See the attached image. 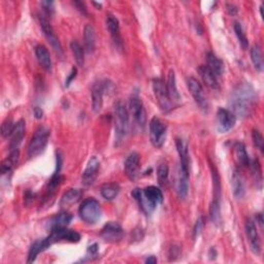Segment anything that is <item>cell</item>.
Returning <instances> with one entry per match:
<instances>
[{
    "mask_svg": "<svg viewBox=\"0 0 264 264\" xmlns=\"http://www.w3.org/2000/svg\"><path fill=\"white\" fill-rule=\"evenodd\" d=\"M203 228V219L202 217H200L199 219L196 221V224H195L194 229H193V239L194 240H196L198 236L202 234Z\"/></svg>",
    "mask_w": 264,
    "mask_h": 264,
    "instance_id": "44",
    "label": "cell"
},
{
    "mask_svg": "<svg viewBox=\"0 0 264 264\" xmlns=\"http://www.w3.org/2000/svg\"><path fill=\"white\" fill-rule=\"evenodd\" d=\"M167 126L161 119L154 117L150 122V140L155 148H161L165 142Z\"/></svg>",
    "mask_w": 264,
    "mask_h": 264,
    "instance_id": "6",
    "label": "cell"
},
{
    "mask_svg": "<svg viewBox=\"0 0 264 264\" xmlns=\"http://www.w3.org/2000/svg\"><path fill=\"white\" fill-rule=\"evenodd\" d=\"M81 196H83V191H81V189H75V188L69 189L61 197L60 206L68 207V206L74 205L75 203L79 202Z\"/></svg>",
    "mask_w": 264,
    "mask_h": 264,
    "instance_id": "26",
    "label": "cell"
},
{
    "mask_svg": "<svg viewBox=\"0 0 264 264\" xmlns=\"http://www.w3.org/2000/svg\"><path fill=\"white\" fill-rule=\"evenodd\" d=\"M84 40H85V45L86 50L88 53H93L95 50L96 45V35H95V29L92 25H86L84 29Z\"/></svg>",
    "mask_w": 264,
    "mask_h": 264,
    "instance_id": "32",
    "label": "cell"
},
{
    "mask_svg": "<svg viewBox=\"0 0 264 264\" xmlns=\"http://www.w3.org/2000/svg\"><path fill=\"white\" fill-rule=\"evenodd\" d=\"M19 156H20V152L18 149L11 151L10 156H7V158L3 161L2 165H1L2 175L11 174L13 168L17 165L18 161H19Z\"/></svg>",
    "mask_w": 264,
    "mask_h": 264,
    "instance_id": "33",
    "label": "cell"
},
{
    "mask_svg": "<svg viewBox=\"0 0 264 264\" xmlns=\"http://www.w3.org/2000/svg\"><path fill=\"white\" fill-rule=\"evenodd\" d=\"M245 233H247L252 251L256 255H259L261 251V245L257 231V224H255V222L251 219L245 222Z\"/></svg>",
    "mask_w": 264,
    "mask_h": 264,
    "instance_id": "14",
    "label": "cell"
},
{
    "mask_svg": "<svg viewBox=\"0 0 264 264\" xmlns=\"http://www.w3.org/2000/svg\"><path fill=\"white\" fill-rule=\"evenodd\" d=\"M198 74H199L200 78H202L205 86H207L208 88H211L213 90H219L220 89L217 77L214 75V72L209 69L206 65H200L198 67Z\"/></svg>",
    "mask_w": 264,
    "mask_h": 264,
    "instance_id": "18",
    "label": "cell"
},
{
    "mask_svg": "<svg viewBox=\"0 0 264 264\" xmlns=\"http://www.w3.org/2000/svg\"><path fill=\"white\" fill-rule=\"evenodd\" d=\"M97 252H98V245H97V244H94L92 245H90V247L88 248L87 253L89 255H91V256H95V255L97 254Z\"/></svg>",
    "mask_w": 264,
    "mask_h": 264,
    "instance_id": "48",
    "label": "cell"
},
{
    "mask_svg": "<svg viewBox=\"0 0 264 264\" xmlns=\"http://www.w3.org/2000/svg\"><path fill=\"white\" fill-rule=\"evenodd\" d=\"M120 192V187L116 183H108L104 184L102 189H100V193L102 196L106 200H114L118 194Z\"/></svg>",
    "mask_w": 264,
    "mask_h": 264,
    "instance_id": "34",
    "label": "cell"
},
{
    "mask_svg": "<svg viewBox=\"0 0 264 264\" xmlns=\"http://www.w3.org/2000/svg\"><path fill=\"white\" fill-rule=\"evenodd\" d=\"M103 83H95L92 88V107L95 113L102 111L103 105Z\"/></svg>",
    "mask_w": 264,
    "mask_h": 264,
    "instance_id": "23",
    "label": "cell"
},
{
    "mask_svg": "<svg viewBox=\"0 0 264 264\" xmlns=\"http://www.w3.org/2000/svg\"><path fill=\"white\" fill-rule=\"evenodd\" d=\"M15 125L16 124H14L12 118H6L1 125V135L3 136V138H7V136L12 135L15 128Z\"/></svg>",
    "mask_w": 264,
    "mask_h": 264,
    "instance_id": "42",
    "label": "cell"
},
{
    "mask_svg": "<svg viewBox=\"0 0 264 264\" xmlns=\"http://www.w3.org/2000/svg\"><path fill=\"white\" fill-rule=\"evenodd\" d=\"M232 188L233 194L236 198L241 199L244 197L245 193V183L244 178L239 169H235L232 174Z\"/></svg>",
    "mask_w": 264,
    "mask_h": 264,
    "instance_id": "20",
    "label": "cell"
},
{
    "mask_svg": "<svg viewBox=\"0 0 264 264\" xmlns=\"http://www.w3.org/2000/svg\"><path fill=\"white\" fill-rule=\"evenodd\" d=\"M72 4L75 5V7L77 8V10L81 14L88 15V13H87V7H86V5H85L84 2H81V1H74V2H72Z\"/></svg>",
    "mask_w": 264,
    "mask_h": 264,
    "instance_id": "46",
    "label": "cell"
},
{
    "mask_svg": "<svg viewBox=\"0 0 264 264\" xmlns=\"http://www.w3.org/2000/svg\"><path fill=\"white\" fill-rule=\"evenodd\" d=\"M234 32L236 36H238V40L242 45V48L244 50H247L249 47V41L247 39V36H245V34L244 33L243 27L240 23H234Z\"/></svg>",
    "mask_w": 264,
    "mask_h": 264,
    "instance_id": "40",
    "label": "cell"
},
{
    "mask_svg": "<svg viewBox=\"0 0 264 264\" xmlns=\"http://www.w3.org/2000/svg\"><path fill=\"white\" fill-rule=\"evenodd\" d=\"M81 240V235L76 230L68 229L67 227H59V228L51 229V233L45 238L49 247L56 243L67 242V243H79Z\"/></svg>",
    "mask_w": 264,
    "mask_h": 264,
    "instance_id": "5",
    "label": "cell"
},
{
    "mask_svg": "<svg viewBox=\"0 0 264 264\" xmlns=\"http://www.w3.org/2000/svg\"><path fill=\"white\" fill-rule=\"evenodd\" d=\"M168 176H169V168L166 163H161L157 169V177L159 184L161 186H165L168 182Z\"/></svg>",
    "mask_w": 264,
    "mask_h": 264,
    "instance_id": "39",
    "label": "cell"
},
{
    "mask_svg": "<svg viewBox=\"0 0 264 264\" xmlns=\"http://www.w3.org/2000/svg\"><path fill=\"white\" fill-rule=\"evenodd\" d=\"M206 66L211 69L216 77H220L224 72V63L223 61L218 58L214 53L208 52L205 56Z\"/></svg>",
    "mask_w": 264,
    "mask_h": 264,
    "instance_id": "25",
    "label": "cell"
},
{
    "mask_svg": "<svg viewBox=\"0 0 264 264\" xmlns=\"http://www.w3.org/2000/svg\"><path fill=\"white\" fill-rule=\"evenodd\" d=\"M102 236L108 243L120 242L124 236V230L117 222H108L102 230Z\"/></svg>",
    "mask_w": 264,
    "mask_h": 264,
    "instance_id": "13",
    "label": "cell"
},
{
    "mask_svg": "<svg viewBox=\"0 0 264 264\" xmlns=\"http://www.w3.org/2000/svg\"><path fill=\"white\" fill-rule=\"evenodd\" d=\"M256 223L262 228V227H263V217H262L261 213L256 215Z\"/></svg>",
    "mask_w": 264,
    "mask_h": 264,
    "instance_id": "51",
    "label": "cell"
},
{
    "mask_svg": "<svg viewBox=\"0 0 264 264\" xmlns=\"http://www.w3.org/2000/svg\"><path fill=\"white\" fill-rule=\"evenodd\" d=\"M236 123V117L234 114L226 108H219L217 112V124L218 130L221 133L231 130Z\"/></svg>",
    "mask_w": 264,
    "mask_h": 264,
    "instance_id": "11",
    "label": "cell"
},
{
    "mask_svg": "<svg viewBox=\"0 0 264 264\" xmlns=\"http://www.w3.org/2000/svg\"><path fill=\"white\" fill-rule=\"evenodd\" d=\"M34 115H35V118H36V119H41V118H42V115H43V112H42V110H41V107L36 106V107L34 108Z\"/></svg>",
    "mask_w": 264,
    "mask_h": 264,
    "instance_id": "50",
    "label": "cell"
},
{
    "mask_svg": "<svg viewBox=\"0 0 264 264\" xmlns=\"http://www.w3.org/2000/svg\"><path fill=\"white\" fill-rule=\"evenodd\" d=\"M166 89L167 93L171 102H179L181 100V95L177 87V80H176V74L174 70H170L168 74V79L166 83Z\"/></svg>",
    "mask_w": 264,
    "mask_h": 264,
    "instance_id": "27",
    "label": "cell"
},
{
    "mask_svg": "<svg viewBox=\"0 0 264 264\" xmlns=\"http://www.w3.org/2000/svg\"><path fill=\"white\" fill-rule=\"evenodd\" d=\"M25 131H26V125H25V121L24 120H20L18 121L15 125L14 131L12 133V139H11V142H10V149L12 150H16L19 149V145L21 144L24 136H25Z\"/></svg>",
    "mask_w": 264,
    "mask_h": 264,
    "instance_id": "19",
    "label": "cell"
},
{
    "mask_svg": "<svg viewBox=\"0 0 264 264\" xmlns=\"http://www.w3.org/2000/svg\"><path fill=\"white\" fill-rule=\"evenodd\" d=\"M249 167H251L252 169V174L255 178V181H256V183H260L262 181V175H261V167H260V163L257 159H254L252 161H250V165Z\"/></svg>",
    "mask_w": 264,
    "mask_h": 264,
    "instance_id": "41",
    "label": "cell"
},
{
    "mask_svg": "<svg viewBox=\"0 0 264 264\" xmlns=\"http://www.w3.org/2000/svg\"><path fill=\"white\" fill-rule=\"evenodd\" d=\"M144 197L149 200V203L156 208V206L163 203V194L162 191L156 186H149L145 187L143 190Z\"/></svg>",
    "mask_w": 264,
    "mask_h": 264,
    "instance_id": "24",
    "label": "cell"
},
{
    "mask_svg": "<svg viewBox=\"0 0 264 264\" xmlns=\"http://www.w3.org/2000/svg\"><path fill=\"white\" fill-rule=\"evenodd\" d=\"M49 248L50 247L48 245L47 242H45V239L39 240V241L34 242L32 244L31 247H30V250H29V253H28V260H27V262H28V263L34 262L41 252L45 251Z\"/></svg>",
    "mask_w": 264,
    "mask_h": 264,
    "instance_id": "30",
    "label": "cell"
},
{
    "mask_svg": "<svg viewBox=\"0 0 264 264\" xmlns=\"http://www.w3.org/2000/svg\"><path fill=\"white\" fill-rule=\"evenodd\" d=\"M77 74H78V69H77L76 67H74V68L71 69V71H70V74H69L68 78H67L66 81H65V87H66V88H68L69 85L71 84V81H74V80L77 78Z\"/></svg>",
    "mask_w": 264,
    "mask_h": 264,
    "instance_id": "47",
    "label": "cell"
},
{
    "mask_svg": "<svg viewBox=\"0 0 264 264\" xmlns=\"http://www.w3.org/2000/svg\"><path fill=\"white\" fill-rule=\"evenodd\" d=\"M187 86H188L190 93L192 94L195 102L197 103V105L202 108V110L207 111L208 104H207V100L204 96L202 84H200L195 78L190 77L187 79Z\"/></svg>",
    "mask_w": 264,
    "mask_h": 264,
    "instance_id": "9",
    "label": "cell"
},
{
    "mask_svg": "<svg viewBox=\"0 0 264 264\" xmlns=\"http://www.w3.org/2000/svg\"><path fill=\"white\" fill-rule=\"evenodd\" d=\"M177 191L180 198L185 199L189 192V172L179 168L178 182H177Z\"/></svg>",
    "mask_w": 264,
    "mask_h": 264,
    "instance_id": "22",
    "label": "cell"
},
{
    "mask_svg": "<svg viewBox=\"0 0 264 264\" xmlns=\"http://www.w3.org/2000/svg\"><path fill=\"white\" fill-rule=\"evenodd\" d=\"M102 206L94 198H87L81 203L79 208V216L87 224L93 225L102 218Z\"/></svg>",
    "mask_w": 264,
    "mask_h": 264,
    "instance_id": "2",
    "label": "cell"
},
{
    "mask_svg": "<svg viewBox=\"0 0 264 264\" xmlns=\"http://www.w3.org/2000/svg\"><path fill=\"white\" fill-rule=\"evenodd\" d=\"M100 168V162L97 157H91L87 163V166L81 176V184L86 187H89L94 184V182L98 176Z\"/></svg>",
    "mask_w": 264,
    "mask_h": 264,
    "instance_id": "12",
    "label": "cell"
},
{
    "mask_svg": "<svg viewBox=\"0 0 264 264\" xmlns=\"http://www.w3.org/2000/svg\"><path fill=\"white\" fill-rule=\"evenodd\" d=\"M105 24L108 32L111 33V36L117 47L121 48L122 47V39L120 34V24L119 20L113 15V14H106L105 18Z\"/></svg>",
    "mask_w": 264,
    "mask_h": 264,
    "instance_id": "15",
    "label": "cell"
},
{
    "mask_svg": "<svg viewBox=\"0 0 264 264\" xmlns=\"http://www.w3.org/2000/svg\"><path fill=\"white\" fill-rule=\"evenodd\" d=\"M115 116H116V138L117 142H122L126 135L129 126V112L122 102L115 103Z\"/></svg>",
    "mask_w": 264,
    "mask_h": 264,
    "instance_id": "4",
    "label": "cell"
},
{
    "mask_svg": "<svg viewBox=\"0 0 264 264\" xmlns=\"http://www.w3.org/2000/svg\"><path fill=\"white\" fill-rule=\"evenodd\" d=\"M252 139H253V142L255 144V147H256L258 150H260L261 153H263L264 152V141H263V136L259 132V130H257V129L253 130Z\"/></svg>",
    "mask_w": 264,
    "mask_h": 264,
    "instance_id": "43",
    "label": "cell"
},
{
    "mask_svg": "<svg viewBox=\"0 0 264 264\" xmlns=\"http://www.w3.org/2000/svg\"><path fill=\"white\" fill-rule=\"evenodd\" d=\"M209 218H211V221L216 224L219 225L221 222V211H220V202L219 200L213 199V202L209 205Z\"/></svg>",
    "mask_w": 264,
    "mask_h": 264,
    "instance_id": "36",
    "label": "cell"
},
{
    "mask_svg": "<svg viewBox=\"0 0 264 264\" xmlns=\"http://www.w3.org/2000/svg\"><path fill=\"white\" fill-rule=\"evenodd\" d=\"M71 220L72 216L67 212H62L60 214H57L50 220L49 223L50 229L59 228V227H67V225L71 222Z\"/></svg>",
    "mask_w": 264,
    "mask_h": 264,
    "instance_id": "31",
    "label": "cell"
},
{
    "mask_svg": "<svg viewBox=\"0 0 264 264\" xmlns=\"http://www.w3.org/2000/svg\"><path fill=\"white\" fill-rule=\"evenodd\" d=\"M227 12H228L229 15L234 16L238 14V8H236V6H234L233 4H227Z\"/></svg>",
    "mask_w": 264,
    "mask_h": 264,
    "instance_id": "49",
    "label": "cell"
},
{
    "mask_svg": "<svg viewBox=\"0 0 264 264\" xmlns=\"http://www.w3.org/2000/svg\"><path fill=\"white\" fill-rule=\"evenodd\" d=\"M41 5L43 7L44 12L47 13V15L52 16L54 14V2L53 1H42Z\"/></svg>",
    "mask_w": 264,
    "mask_h": 264,
    "instance_id": "45",
    "label": "cell"
},
{
    "mask_svg": "<svg viewBox=\"0 0 264 264\" xmlns=\"http://www.w3.org/2000/svg\"><path fill=\"white\" fill-rule=\"evenodd\" d=\"M144 262L147 264H155V263H157V258L155 256H149L147 259L144 260Z\"/></svg>",
    "mask_w": 264,
    "mask_h": 264,
    "instance_id": "52",
    "label": "cell"
},
{
    "mask_svg": "<svg viewBox=\"0 0 264 264\" xmlns=\"http://www.w3.org/2000/svg\"><path fill=\"white\" fill-rule=\"evenodd\" d=\"M251 60L255 69L261 72L263 70V59L261 55V50L258 45H254L251 49Z\"/></svg>",
    "mask_w": 264,
    "mask_h": 264,
    "instance_id": "37",
    "label": "cell"
},
{
    "mask_svg": "<svg viewBox=\"0 0 264 264\" xmlns=\"http://www.w3.org/2000/svg\"><path fill=\"white\" fill-rule=\"evenodd\" d=\"M39 20H40L41 28L45 36V39L48 40V41L51 43L53 49L56 51V53H58L59 55H62L63 50H62L61 42L59 41V39L57 38V35H56L55 31H54L50 22L48 21V19H45V18L42 16L39 17Z\"/></svg>",
    "mask_w": 264,
    "mask_h": 264,
    "instance_id": "10",
    "label": "cell"
},
{
    "mask_svg": "<svg viewBox=\"0 0 264 264\" xmlns=\"http://www.w3.org/2000/svg\"><path fill=\"white\" fill-rule=\"evenodd\" d=\"M257 102V94L252 85L243 81L232 90L229 105L235 117L245 118L250 116Z\"/></svg>",
    "mask_w": 264,
    "mask_h": 264,
    "instance_id": "1",
    "label": "cell"
},
{
    "mask_svg": "<svg viewBox=\"0 0 264 264\" xmlns=\"http://www.w3.org/2000/svg\"><path fill=\"white\" fill-rule=\"evenodd\" d=\"M131 195L134 197V199L136 200V202H138L140 207L142 208V211L144 214L150 215L154 211V209H155V207L149 203V200L144 197L142 190H141V189H134L132 191Z\"/></svg>",
    "mask_w": 264,
    "mask_h": 264,
    "instance_id": "29",
    "label": "cell"
},
{
    "mask_svg": "<svg viewBox=\"0 0 264 264\" xmlns=\"http://www.w3.org/2000/svg\"><path fill=\"white\" fill-rule=\"evenodd\" d=\"M233 149H234L236 161H238L239 164L242 167H249L251 160L249 158L247 150H245L244 144L243 142H235Z\"/></svg>",
    "mask_w": 264,
    "mask_h": 264,
    "instance_id": "28",
    "label": "cell"
},
{
    "mask_svg": "<svg viewBox=\"0 0 264 264\" xmlns=\"http://www.w3.org/2000/svg\"><path fill=\"white\" fill-rule=\"evenodd\" d=\"M129 111L133 117L135 123L138 124L141 128H143L145 124H147V115H145L143 103L138 92H134L130 96Z\"/></svg>",
    "mask_w": 264,
    "mask_h": 264,
    "instance_id": "8",
    "label": "cell"
},
{
    "mask_svg": "<svg viewBox=\"0 0 264 264\" xmlns=\"http://www.w3.org/2000/svg\"><path fill=\"white\" fill-rule=\"evenodd\" d=\"M211 171H212V178H213V187H214V199L219 200L221 198V182L220 177L216 167L211 163Z\"/></svg>",
    "mask_w": 264,
    "mask_h": 264,
    "instance_id": "38",
    "label": "cell"
},
{
    "mask_svg": "<svg viewBox=\"0 0 264 264\" xmlns=\"http://www.w3.org/2000/svg\"><path fill=\"white\" fill-rule=\"evenodd\" d=\"M35 55L40 62V64L44 70L47 71L52 70V59L50 52L43 44H39L38 47L35 48Z\"/></svg>",
    "mask_w": 264,
    "mask_h": 264,
    "instance_id": "21",
    "label": "cell"
},
{
    "mask_svg": "<svg viewBox=\"0 0 264 264\" xmlns=\"http://www.w3.org/2000/svg\"><path fill=\"white\" fill-rule=\"evenodd\" d=\"M50 134V129L45 126H41L36 129L28 145V156L30 158L39 156L44 151L49 142Z\"/></svg>",
    "mask_w": 264,
    "mask_h": 264,
    "instance_id": "3",
    "label": "cell"
},
{
    "mask_svg": "<svg viewBox=\"0 0 264 264\" xmlns=\"http://www.w3.org/2000/svg\"><path fill=\"white\" fill-rule=\"evenodd\" d=\"M70 49L72 52V55L75 57V60L77 62V64L81 67L84 65L85 62V51L83 49V47L80 44V42L78 41H72L70 43Z\"/></svg>",
    "mask_w": 264,
    "mask_h": 264,
    "instance_id": "35",
    "label": "cell"
},
{
    "mask_svg": "<svg viewBox=\"0 0 264 264\" xmlns=\"http://www.w3.org/2000/svg\"><path fill=\"white\" fill-rule=\"evenodd\" d=\"M176 147L180 156V167L189 172V165H190V158H189V151H188V143L187 142L182 139L178 138L176 140Z\"/></svg>",
    "mask_w": 264,
    "mask_h": 264,
    "instance_id": "17",
    "label": "cell"
},
{
    "mask_svg": "<svg viewBox=\"0 0 264 264\" xmlns=\"http://www.w3.org/2000/svg\"><path fill=\"white\" fill-rule=\"evenodd\" d=\"M153 90L161 110L165 113L169 112L172 108V102L168 96L166 84L162 79L153 80Z\"/></svg>",
    "mask_w": 264,
    "mask_h": 264,
    "instance_id": "7",
    "label": "cell"
},
{
    "mask_svg": "<svg viewBox=\"0 0 264 264\" xmlns=\"http://www.w3.org/2000/svg\"><path fill=\"white\" fill-rule=\"evenodd\" d=\"M140 162H141V157L138 153H131L128 157H127L125 161V172L126 176L128 177L130 180H135L139 176V171H140Z\"/></svg>",
    "mask_w": 264,
    "mask_h": 264,
    "instance_id": "16",
    "label": "cell"
}]
</instances>
